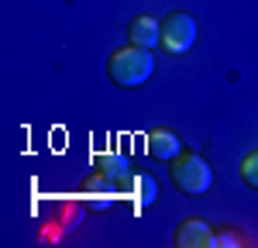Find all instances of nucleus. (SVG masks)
Listing matches in <instances>:
<instances>
[{
  "label": "nucleus",
  "instance_id": "8",
  "mask_svg": "<svg viewBox=\"0 0 258 248\" xmlns=\"http://www.w3.org/2000/svg\"><path fill=\"white\" fill-rule=\"evenodd\" d=\"M127 200L138 207V210H148V207L159 200V183H155V176H152V172H135V176H131V197H127Z\"/></svg>",
  "mask_w": 258,
  "mask_h": 248
},
{
  "label": "nucleus",
  "instance_id": "9",
  "mask_svg": "<svg viewBox=\"0 0 258 248\" xmlns=\"http://www.w3.org/2000/svg\"><path fill=\"white\" fill-rule=\"evenodd\" d=\"M97 169L110 172V176H117V179H131V176H135V169H131V162H127V155H120V152H100V155H97Z\"/></svg>",
  "mask_w": 258,
  "mask_h": 248
},
{
  "label": "nucleus",
  "instance_id": "4",
  "mask_svg": "<svg viewBox=\"0 0 258 248\" xmlns=\"http://www.w3.org/2000/svg\"><path fill=\"white\" fill-rule=\"evenodd\" d=\"M197 18L186 14V11H172L162 18V38H159V48L165 55H186L193 45H197Z\"/></svg>",
  "mask_w": 258,
  "mask_h": 248
},
{
  "label": "nucleus",
  "instance_id": "10",
  "mask_svg": "<svg viewBox=\"0 0 258 248\" xmlns=\"http://www.w3.org/2000/svg\"><path fill=\"white\" fill-rule=\"evenodd\" d=\"M238 172H241V183L248 186V190H258V148H251V152L241 155Z\"/></svg>",
  "mask_w": 258,
  "mask_h": 248
},
{
  "label": "nucleus",
  "instance_id": "7",
  "mask_svg": "<svg viewBox=\"0 0 258 248\" xmlns=\"http://www.w3.org/2000/svg\"><path fill=\"white\" fill-rule=\"evenodd\" d=\"M162 38V18H152V14H135L127 21V41L131 45H141V48H155Z\"/></svg>",
  "mask_w": 258,
  "mask_h": 248
},
{
  "label": "nucleus",
  "instance_id": "2",
  "mask_svg": "<svg viewBox=\"0 0 258 248\" xmlns=\"http://www.w3.org/2000/svg\"><path fill=\"white\" fill-rule=\"evenodd\" d=\"M169 165V179H172V186H176L182 197H203L210 186H214V169H210V162L203 159V155H197V152H179Z\"/></svg>",
  "mask_w": 258,
  "mask_h": 248
},
{
  "label": "nucleus",
  "instance_id": "5",
  "mask_svg": "<svg viewBox=\"0 0 258 248\" xmlns=\"http://www.w3.org/2000/svg\"><path fill=\"white\" fill-rule=\"evenodd\" d=\"M172 245L176 248H214V227L203 217H182L172 231Z\"/></svg>",
  "mask_w": 258,
  "mask_h": 248
},
{
  "label": "nucleus",
  "instance_id": "6",
  "mask_svg": "<svg viewBox=\"0 0 258 248\" xmlns=\"http://www.w3.org/2000/svg\"><path fill=\"white\" fill-rule=\"evenodd\" d=\"M145 152H148V159H155V162H172L179 152H182V138H179L172 128H152L148 131V138H145Z\"/></svg>",
  "mask_w": 258,
  "mask_h": 248
},
{
  "label": "nucleus",
  "instance_id": "3",
  "mask_svg": "<svg viewBox=\"0 0 258 248\" xmlns=\"http://www.w3.org/2000/svg\"><path fill=\"white\" fill-rule=\"evenodd\" d=\"M80 197L86 200L90 210H110L114 204L120 200H127L131 197V179H117V176H110V172H103L93 165V172H86L80 179Z\"/></svg>",
  "mask_w": 258,
  "mask_h": 248
},
{
  "label": "nucleus",
  "instance_id": "1",
  "mask_svg": "<svg viewBox=\"0 0 258 248\" xmlns=\"http://www.w3.org/2000/svg\"><path fill=\"white\" fill-rule=\"evenodd\" d=\"M155 76V55L152 48H141V45H120L107 55V80L120 86V90H135Z\"/></svg>",
  "mask_w": 258,
  "mask_h": 248
},
{
  "label": "nucleus",
  "instance_id": "11",
  "mask_svg": "<svg viewBox=\"0 0 258 248\" xmlns=\"http://www.w3.org/2000/svg\"><path fill=\"white\" fill-rule=\"evenodd\" d=\"M241 245H244V241H241L234 231H224V227L214 231V248H241Z\"/></svg>",
  "mask_w": 258,
  "mask_h": 248
}]
</instances>
